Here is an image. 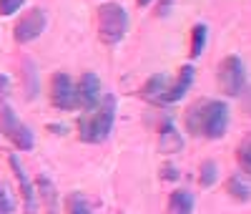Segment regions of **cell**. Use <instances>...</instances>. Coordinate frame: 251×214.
<instances>
[{
  "label": "cell",
  "instance_id": "17",
  "mask_svg": "<svg viewBox=\"0 0 251 214\" xmlns=\"http://www.w3.org/2000/svg\"><path fill=\"white\" fill-rule=\"evenodd\" d=\"M216 179H219V166H216V161H203L201 164V171H199V184L203 186V189H208V186H214L216 184Z\"/></svg>",
  "mask_w": 251,
  "mask_h": 214
},
{
  "label": "cell",
  "instance_id": "2",
  "mask_svg": "<svg viewBox=\"0 0 251 214\" xmlns=\"http://www.w3.org/2000/svg\"><path fill=\"white\" fill-rule=\"evenodd\" d=\"M116 121V96L100 98V103L86 116L78 119V136L86 144H100L106 141L113 131Z\"/></svg>",
  "mask_w": 251,
  "mask_h": 214
},
{
  "label": "cell",
  "instance_id": "4",
  "mask_svg": "<svg viewBox=\"0 0 251 214\" xmlns=\"http://www.w3.org/2000/svg\"><path fill=\"white\" fill-rule=\"evenodd\" d=\"M216 81H219L221 93H226V96H239V93L246 89V68H244V61H241L239 56H226V58L219 63Z\"/></svg>",
  "mask_w": 251,
  "mask_h": 214
},
{
  "label": "cell",
  "instance_id": "19",
  "mask_svg": "<svg viewBox=\"0 0 251 214\" xmlns=\"http://www.w3.org/2000/svg\"><path fill=\"white\" fill-rule=\"evenodd\" d=\"M68 214H93V207L80 191H73L68 197Z\"/></svg>",
  "mask_w": 251,
  "mask_h": 214
},
{
  "label": "cell",
  "instance_id": "18",
  "mask_svg": "<svg viewBox=\"0 0 251 214\" xmlns=\"http://www.w3.org/2000/svg\"><path fill=\"white\" fill-rule=\"evenodd\" d=\"M236 159H239L241 171L251 177V134L241 139V144H239V149H236Z\"/></svg>",
  "mask_w": 251,
  "mask_h": 214
},
{
  "label": "cell",
  "instance_id": "9",
  "mask_svg": "<svg viewBox=\"0 0 251 214\" xmlns=\"http://www.w3.org/2000/svg\"><path fill=\"white\" fill-rule=\"evenodd\" d=\"M194 76H196V71H194V66H181V71H178V78L166 89V93L161 96V101H158V106H166V103H176V101H181L183 96H186V91L191 89V83H194Z\"/></svg>",
  "mask_w": 251,
  "mask_h": 214
},
{
  "label": "cell",
  "instance_id": "13",
  "mask_svg": "<svg viewBox=\"0 0 251 214\" xmlns=\"http://www.w3.org/2000/svg\"><path fill=\"white\" fill-rule=\"evenodd\" d=\"M194 194L186 189H176L174 194L169 197V212L171 214H191L194 212Z\"/></svg>",
  "mask_w": 251,
  "mask_h": 214
},
{
  "label": "cell",
  "instance_id": "21",
  "mask_svg": "<svg viewBox=\"0 0 251 214\" xmlns=\"http://www.w3.org/2000/svg\"><path fill=\"white\" fill-rule=\"evenodd\" d=\"M13 212V199L8 194V189L0 184V214H10Z\"/></svg>",
  "mask_w": 251,
  "mask_h": 214
},
{
  "label": "cell",
  "instance_id": "14",
  "mask_svg": "<svg viewBox=\"0 0 251 214\" xmlns=\"http://www.w3.org/2000/svg\"><path fill=\"white\" fill-rule=\"evenodd\" d=\"M226 191H228V194H231L236 202H249V199H251V184L244 182L241 174L228 177V182H226Z\"/></svg>",
  "mask_w": 251,
  "mask_h": 214
},
{
  "label": "cell",
  "instance_id": "7",
  "mask_svg": "<svg viewBox=\"0 0 251 214\" xmlns=\"http://www.w3.org/2000/svg\"><path fill=\"white\" fill-rule=\"evenodd\" d=\"M46 23H48L46 10H43V8H30L28 13L20 15V20H18L15 28H13V38H15V43H20V46H25V43H33L40 33L46 31Z\"/></svg>",
  "mask_w": 251,
  "mask_h": 214
},
{
  "label": "cell",
  "instance_id": "11",
  "mask_svg": "<svg viewBox=\"0 0 251 214\" xmlns=\"http://www.w3.org/2000/svg\"><path fill=\"white\" fill-rule=\"evenodd\" d=\"M183 149V136L176 131L174 123H166L161 126V134H158V152L161 154H176Z\"/></svg>",
  "mask_w": 251,
  "mask_h": 214
},
{
  "label": "cell",
  "instance_id": "22",
  "mask_svg": "<svg viewBox=\"0 0 251 214\" xmlns=\"http://www.w3.org/2000/svg\"><path fill=\"white\" fill-rule=\"evenodd\" d=\"M174 3H176V0H161V3H158V15H169L171 13V8H174Z\"/></svg>",
  "mask_w": 251,
  "mask_h": 214
},
{
  "label": "cell",
  "instance_id": "16",
  "mask_svg": "<svg viewBox=\"0 0 251 214\" xmlns=\"http://www.w3.org/2000/svg\"><path fill=\"white\" fill-rule=\"evenodd\" d=\"M206 38H208V28L203 23H196L191 28V48H188V56L191 58H199L203 53V46H206Z\"/></svg>",
  "mask_w": 251,
  "mask_h": 214
},
{
  "label": "cell",
  "instance_id": "12",
  "mask_svg": "<svg viewBox=\"0 0 251 214\" xmlns=\"http://www.w3.org/2000/svg\"><path fill=\"white\" fill-rule=\"evenodd\" d=\"M166 89H169V76H166V73H156V76H151L149 81L143 83L141 96L146 101H151V103H158L161 96L166 93Z\"/></svg>",
  "mask_w": 251,
  "mask_h": 214
},
{
  "label": "cell",
  "instance_id": "24",
  "mask_svg": "<svg viewBox=\"0 0 251 214\" xmlns=\"http://www.w3.org/2000/svg\"><path fill=\"white\" fill-rule=\"evenodd\" d=\"M8 89H10V81H8V76H0V98H3V96L8 93Z\"/></svg>",
  "mask_w": 251,
  "mask_h": 214
},
{
  "label": "cell",
  "instance_id": "3",
  "mask_svg": "<svg viewBox=\"0 0 251 214\" xmlns=\"http://www.w3.org/2000/svg\"><path fill=\"white\" fill-rule=\"evenodd\" d=\"M128 31V13L121 3H103L98 8V35L106 46H116Z\"/></svg>",
  "mask_w": 251,
  "mask_h": 214
},
{
  "label": "cell",
  "instance_id": "1",
  "mask_svg": "<svg viewBox=\"0 0 251 214\" xmlns=\"http://www.w3.org/2000/svg\"><path fill=\"white\" fill-rule=\"evenodd\" d=\"M186 128L194 136L221 139L228 128V106L224 101L199 98L186 111Z\"/></svg>",
  "mask_w": 251,
  "mask_h": 214
},
{
  "label": "cell",
  "instance_id": "25",
  "mask_svg": "<svg viewBox=\"0 0 251 214\" xmlns=\"http://www.w3.org/2000/svg\"><path fill=\"white\" fill-rule=\"evenodd\" d=\"M136 3H138L141 8H146V5H151V3H153V0H136Z\"/></svg>",
  "mask_w": 251,
  "mask_h": 214
},
{
  "label": "cell",
  "instance_id": "10",
  "mask_svg": "<svg viewBox=\"0 0 251 214\" xmlns=\"http://www.w3.org/2000/svg\"><path fill=\"white\" fill-rule=\"evenodd\" d=\"M8 161H10L13 174H15L18 184H20V194H23V202H25V214H38V202H35V186H33V182L28 179V174L23 171V166H20V161H18L15 154H10Z\"/></svg>",
  "mask_w": 251,
  "mask_h": 214
},
{
  "label": "cell",
  "instance_id": "23",
  "mask_svg": "<svg viewBox=\"0 0 251 214\" xmlns=\"http://www.w3.org/2000/svg\"><path fill=\"white\" fill-rule=\"evenodd\" d=\"M161 171H163V174H161L163 179H171V182H174V179H178V171H176V166H163Z\"/></svg>",
  "mask_w": 251,
  "mask_h": 214
},
{
  "label": "cell",
  "instance_id": "20",
  "mask_svg": "<svg viewBox=\"0 0 251 214\" xmlns=\"http://www.w3.org/2000/svg\"><path fill=\"white\" fill-rule=\"evenodd\" d=\"M25 0H0V15H13L23 8Z\"/></svg>",
  "mask_w": 251,
  "mask_h": 214
},
{
  "label": "cell",
  "instance_id": "6",
  "mask_svg": "<svg viewBox=\"0 0 251 214\" xmlns=\"http://www.w3.org/2000/svg\"><path fill=\"white\" fill-rule=\"evenodd\" d=\"M50 103L58 111H73L78 109V86L73 83V78L68 73H53L50 78Z\"/></svg>",
  "mask_w": 251,
  "mask_h": 214
},
{
  "label": "cell",
  "instance_id": "8",
  "mask_svg": "<svg viewBox=\"0 0 251 214\" xmlns=\"http://www.w3.org/2000/svg\"><path fill=\"white\" fill-rule=\"evenodd\" d=\"M75 86H78V106L86 111H93L103 98L100 96V78L96 73H83Z\"/></svg>",
  "mask_w": 251,
  "mask_h": 214
},
{
  "label": "cell",
  "instance_id": "15",
  "mask_svg": "<svg viewBox=\"0 0 251 214\" xmlns=\"http://www.w3.org/2000/svg\"><path fill=\"white\" fill-rule=\"evenodd\" d=\"M35 186L40 189V197H43V202H46V207H48V214H55V209H58V197H55L53 182H50L48 177L40 174V177L35 179Z\"/></svg>",
  "mask_w": 251,
  "mask_h": 214
},
{
  "label": "cell",
  "instance_id": "5",
  "mask_svg": "<svg viewBox=\"0 0 251 214\" xmlns=\"http://www.w3.org/2000/svg\"><path fill=\"white\" fill-rule=\"evenodd\" d=\"M0 131H3L13 141V146L20 149V152H30V149L35 146V136L30 131V126H25L23 121H20L10 106H3V109H0Z\"/></svg>",
  "mask_w": 251,
  "mask_h": 214
}]
</instances>
